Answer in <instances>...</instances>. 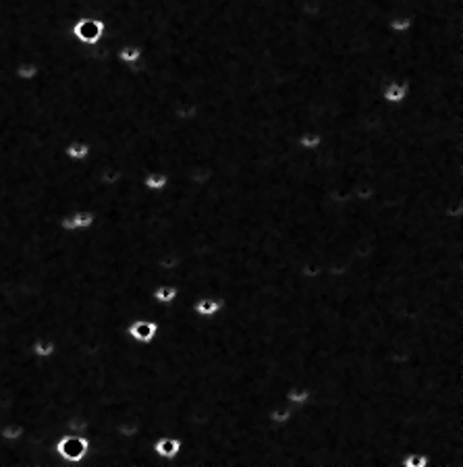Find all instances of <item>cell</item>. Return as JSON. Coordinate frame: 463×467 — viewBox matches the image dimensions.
<instances>
[{"instance_id": "2", "label": "cell", "mask_w": 463, "mask_h": 467, "mask_svg": "<svg viewBox=\"0 0 463 467\" xmlns=\"http://www.w3.org/2000/svg\"><path fill=\"white\" fill-rule=\"evenodd\" d=\"M108 32V23L104 17H96V15H82L77 17L71 25H69V36L77 46H98L104 36Z\"/></svg>"}, {"instance_id": "1", "label": "cell", "mask_w": 463, "mask_h": 467, "mask_svg": "<svg viewBox=\"0 0 463 467\" xmlns=\"http://www.w3.org/2000/svg\"><path fill=\"white\" fill-rule=\"evenodd\" d=\"M90 451H92V442L88 434L62 432L52 444V453L62 467H82Z\"/></svg>"}, {"instance_id": "8", "label": "cell", "mask_w": 463, "mask_h": 467, "mask_svg": "<svg viewBox=\"0 0 463 467\" xmlns=\"http://www.w3.org/2000/svg\"><path fill=\"white\" fill-rule=\"evenodd\" d=\"M62 154L64 158L73 165H82L86 163L90 156H92V143L88 139H82V137H75V139H69L62 147Z\"/></svg>"}, {"instance_id": "23", "label": "cell", "mask_w": 463, "mask_h": 467, "mask_svg": "<svg viewBox=\"0 0 463 467\" xmlns=\"http://www.w3.org/2000/svg\"><path fill=\"white\" fill-rule=\"evenodd\" d=\"M399 467H430V457L424 451H405L399 457Z\"/></svg>"}, {"instance_id": "22", "label": "cell", "mask_w": 463, "mask_h": 467, "mask_svg": "<svg viewBox=\"0 0 463 467\" xmlns=\"http://www.w3.org/2000/svg\"><path fill=\"white\" fill-rule=\"evenodd\" d=\"M115 432H117V436H119L123 442H129V440H135V438L139 436L141 426H139V422H135V420H121V422H117Z\"/></svg>"}, {"instance_id": "7", "label": "cell", "mask_w": 463, "mask_h": 467, "mask_svg": "<svg viewBox=\"0 0 463 467\" xmlns=\"http://www.w3.org/2000/svg\"><path fill=\"white\" fill-rule=\"evenodd\" d=\"M414 88L405 80H389L380 88V100L387 106H401L409 100Z\"/></svg>"}, {"instance_id": "18", "label": "cell", "mask_w": 463, "mask_h": 467, "mask_svg": "<svg viewBox=\"0 0 463 467\" xmlns=\"http://www.w3.org/2000/svg\"><path fill=\"white\" fill-rule=\"evenodd\" d=\"M42 73V67L32 58H21L13 67V77L19 84H34Z\"/></svg>"}, {"instance_id": "15", "label": "cell", "mask_w": 463, "mask_h": 467, "mask_svg": "<svg viewBox=\"0 0 463 467\" xmlns=\"http://www.w3.org/2000/svg\"><path fill=\"white\" fill-rule=\"evenodd\" d=\"M145 56V50L141 44H135V42H123L119 44L117 48V60L123 64V67H137Z\"/></svg>"}, {"instance_id": "25", "label": "cell", "mask_w": 463, "mask_h": 467, "mask_svg": "<svg viewBox=\"0 0 463 467\" xmlns=\"http://www.w3.org/2000/svg\"><path fill=\"white\" fill-rule=\"evenodd\" d=\"M64 432H73V434H88L90 432V422L86 416L82 414H73L64 420Z\"/></svg>"}, {"instance_id": "11", "label": "cell", "mask_w": 463, "mask_h": 467, "mask_svg": "<svg viewBox=\"0 0 463 467\" xmlns=\"http://www.w3.org/2000/svg\"><path fill=\"white\" fill-rule=\"evenodd\" d=\"M29 353L36 361L46 363L56 355V341L48 335H38V337H34V341L29 345Z\"/></svg>"}, {"instance_id": "21", "label": "cell", "mask_w": 463, "mask_h": 467, "mask_svg": "<svg viewBox=\"0 0 463 467\" xmlns=\"http://www.w3.org/2000/svg\"><path fill=\"white\" fill-rule=\"evenodd\" d=\"M183 266V256L179 252H165L156 258V268L163 272H179Z\"/></svg>"}, {"instance_id": "12", "label": "cell", "mask_w": 463, "mask_h": 467, "mask_svg": "<svg viewBox=\"0 0 463 467\" xmlns=\"http://www.w3.org/2000/svg\"><path fill=\"white\" fill-rule=\"evenodd\" d=\"M202 115V106L195 102V100H177L171 108V117L177 121V123H195Z\"/></svg>"}, {"instance_id": "20", "label": "cell", "mask_w": 463, "mask_h": 467, "mask_svg": "<svg viewBox=\"0 0 463 467\" xmlns=\"http://www.w3.org/2000/svg\"><path fill=\"white\" fill-rule=\"evenodd\" d=\"M25 436V428L15 422V420H7L0 424V440H3V444L7 446H15L21 438Z\"/></svg>"}, {"instance_id": "14", "label": "cell", "mask_w": 463, "mask_h": 467, "mask_svg": "<svg viewBox=\"0 0 463 467\" xmlns=\"http://www.w3.org/2000/svg\"><path fill=\"white\" fill-rule=\"evenodd\" d=\"M169 185H171V179H169V175H167L165 171H161V169L147 171V173L141 177V187H143L145 191L154 193V195L165 193V191L169 189Z\"/></svg>"}, {"instance_id": "5", "label": "cell", "mask_w": 463, "mask_h": 467, "mask_svg": "<svg viewBox=\"0 0 463 467\" xmlns=\"http://www.w3.org/2000/svg\"><path fill=\"white\" fill-rule=\"evenodd\" d=\"M189 311L200 320H212L226 311V299L220 295H200L189 303Z\"/></svg>"}, {"instance_id": "4", "label": "cell", "mask_w": 463, "mask_h": 467, "mask_svg": "<svg viewBox=\"0 0 463 467\" xmlns=\"http://www.w3.org/2000/svg\"><path fill=\"white\" fill-rule=\"evenodd\" d=\"M161 322L156 318H145V316H139V318H133L127 328H125V335L135 343V345H141V347H147L152 343H156V339L161 337Z\"/></svg>"}, {"instance_id": "17", "label": "cell", "mask_w": 463, "mask_h": 467, "mask_svg": "<svg viewBox=\"0 0 463 467\" xmlns=\"http://www.w3.org/2000/svg\"><path fill=\"white\" fill-rule=\"evenodd\" d=\"M324 143H327L324 133H320V131H316V129H303V131H299L297 137H295V145H297L301 152H307V154L320 149Z\"/></svg>"}, {"instance_id": "16", "label": "cell", "mask_w": 463, "mask_h": 467, "mask_svg": "<svg viewBox=\"0 0 463 467\" xmlns=\"http://www.w3.org/2000/svg\"><path fill=\"white\" fill-rule=\"evenodd\" d=\"M297 414H299L297 407L283 403V405H272V407L266 411V420H268V424L274 426V428H285V426H289V424L297 418Z\"/></svg>"}, {"instance_id": "19", "label": "cell", "mask_w": 463, "mask_h": 467, "mask_svg": "<svg viewBox=\"0 0 463 467\" xmlns=\"http://www.w3.org/2000/svg\"><path fill=\"white\" fill-rule=\"evenodd\" d=\"M416 27V17L409 13H395L387 19V32L393 36H407Z\"/></svg>"}, {"instance_id": "13", "label": "cell", "mask_w": 463, "mask_h": 467, "mask_svg": "<svg viewBox=\"0 0 463 467\" xmlns=\"http://www.w3.org/2000/svg\"><path fill=\"white\" fill-rule=\"evenodd\" d=\"M212 181H214V169L210 165H193L185 173V185L187 187L202 189V187L210 185Z\"/></svg>"}, {"instance_id": "6", "label": "cell", "mask_w": 463, "mask_h": 467, "mask_svg": "<svg viewBox=\"0 0 463 467\" xmlns=\"http://www.w3.org/2000/svg\"><path fill=\"white\" fill-rule=\"evenodd\" d=\"M150 448H152V455L156 457L161 463L169 465V463L179 459L181 448H183V440L175 434H158L152 440Z\"/></svg>"}, {"instance_id": "24", "label": "cell", "mask_w": 463, "mask_h": 467, "mask_svg": "<svg viewBox=\"0 0 463 467\" xmlns=\"http://www.w3.org/2000/svg\"><path fill=\"white\" fill-rule=\"evenodd\" d=\"M351 197L355 204H370L378 197V189L372 183H357L351 191Z\"/></svg>"}, {"instance_id": "3", "label": "cell", "mask_w": 463, "mask_h": 467, "mask_svg": "<svg viewBox=\"0 0 463 467\" xmlns=\"http://www.w3.org/2000/svg\"><path fill=\"white\" fill-rule=\"evenodd\" d=\"M98 224V214L92 208H73L58 218V228L62 232H88Z\"/></svg>"}, {"instance_id": "26", "label": "cell", "mask_w": 463, "mask_h": 467, "mask_svg": "<svg viewBox=\"0 0 463 467\" xmlns=\"http://www.w3.org/2000/svg\"><path fill=\"white\" fill-rule=\"evenodd\" d=\"M0 311H3V303H0Z\"/></svg>"}, {"instance_id": "9", "label": "cell", "mask_w": 463, "mask_h": 467, "mask_svg": "<svg viewBox=\"0 0 463 467\" xmlns=\"http://www.w3.org/2000/svg\"><path fill=\"white\" fill-rule=\"evenodd\" d=\"M179 295H181V287L177 285V280L158 283V285H154L152 291H150L152 301L158 303V305H175Z\"/></svg>"}, {"instance_id": "10", "label": "cell", "mask_w": 463, "mask_h": 467, "mask_svg": "<svg viewBox=\"0 0 463 467\" xmlns=\"http://www.w3.org/2000/svg\"><path fill=\"white\" fill-rule=\"evenodd\" d=\"M312 397H314L312 388L305 386V384H291V386L285 388V393H283V401L287 405L297 407V409H303V407L310 405Z\"/></svg>"}]
</instances>
